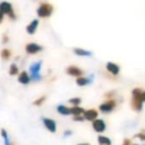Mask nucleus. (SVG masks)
Masks as SVG:
<instances>
[{
    "label": "nucleus",
    "mask_w": 145,
    "mask_h": 145,
    "mask_svg": "<svg viewBox=\"0 0 145 145\" xmlns=\"http://www.w3.org/2000/svg\"><path fill=\"white\" fill-rule=\"evenodd\" d=\"M18 81H19V83H21L23 85H28L31 82V77L26 71H23L18 76Z\"/></svg>",
    "instance_id": "nucleus-12"
},
{
    "label": "nucleus",
    "mask_w": 145,
    "mask_h": 145,
    "mask_svg": "<svg viewBox=\"0 0 145 145\" xmlns=\"http://www.w3.org/2000/svg\"><path fill=\"white\" fill-rule=\"evenodd\" d=\"M85 110L83 109V108L79 107V106H77V107H72L70 108V114L73 116H82L83 114H84Z\"/></svg>",
    "instance_id": "nucleus-17"
},
{
    "label": "nucleus",
    "mask_w": 145,
    "mask_h": 145,
    "mask_svg": "<svg viewBox=\"0 0 145 145\" xmlns=\"http://www.w3.org/2000/svg\"><path fill=\"white\" fill-rule=\"evenodd\" d=\"M77 145H90V144H88V143H79V144H77Z\"/></svg>",
    "instance_id": "nucleus-30"
},
{
    "label": "nucleus",
    "mask_w": 145,
    "mask_h": 145,
    "mask_svg": "<svg viewBox=\"0 0 145 145\" xmlns=\"http://www.w3.org/2000/svg\"><path fill=\"white\" fill-rule=\"evenodd\" d=\"M8 42H9V38H8L6 35H4L3 39H2V42H3V44H7Z\"/></svg>",
    "instance_id": "nucleus-26"
},
{
    "label": "nucleus",
    "mask_w": 145,
    "mask_h": 145,
    "mask_svg": "<svg viewBox=\"0 0 145 145\" xmlns=\"http://www.w3.org/2000/svg\"><path fill=\"white\" fill-rule=\"evenodd\" d=\"M135 137L139 138V139L142 140V141H145V133L144 132H139V133H137L135 135Z\"/></svg>",
    "instance_id": "nucleus-23"
},
{
    "label": "nucleus",
    "mask_w": 145,
    "mask_h": 145,
    "mask_svg": "<svg viewBox=\"0 0 145 145\" xmlns=\"http://www.w3.org/2000/svg\"><path fill=\"white\" fill-rule=\"evenodd\" d=\"M90 83H92V79L88 78V77H78V78L76 79V84L80 87L87 86Z\"/></svg>",
    "instance_id": "nucleus-14"
},
{
    "label": "nucleus",
    "mask_w": 145,
    "mask_h": 145,
    "mask_svg": "<svg viewBox=\"0 0 145 145\" xmlns=\"http://www.w3.org/2000/svg\"><path fill=\"white\" fill-rule=\"evenodd\" d=\"M42 123H44V127H46L48 131L52 132V133H54V132L56 131V123L54 120L48 118H42Z\"/></svg>",
    "instance_id": "nucleus-7"
},
{
    "label": "nucleus",
    "mask_w": 145,
    "mask_h": 145,
    "mask_svg": "<svg viewBox=\"0 0 145 145\" xmlns=\"http://www.w3.org/2000/svg\"><path fill=\"white\" fill-rule=\"evenodd\" d=\"M0 12H2L4 15H7L11 20H16V14L13 10L12 4L9 2L3 1L0 3Z\"/></svg>",
    "instance_id": "nucleus-4"
},
{
    "label": "nucleus",
    "mask_w": 145,
    "mask_h": 145,
    "mask_svg": "<svg viewBox=\"0 0 145 145\" xmlns=\"http://www.w3.org/2000/svg\"><path fill=\"white\" fill-rule=\"evenodd\" d=\"M56 110H57L58 114H60V115H62V116H69V115H71V114H70V108L66 107V106H64V105L57 106Z\"/></svg>",
    "instance_id": "nucleus-16"
},
{
    "label": "nucleus",
    "mask_w": 145,
    "mask_h": 145,
    "mask_svg": "<svg viewBox=\"0 0 145 145\" xmlns=\"http://www.w3.org/2000/svg\"><path fill=\"white\" fill-rule=\"evenodd\" d=\"M122 145H131V141L129 139H124L122 142Z\"/></svg>",
    "instance_id": "nucleus-27"
},
{
    "label": "nucleus",
    "mask_w": 145,
    "mask_h": 145,
    "mask_svg": "<svg viewBox=\"0 0 145 145\" xmlns=\"http://www.w3.org/2000/svg\"><path fill=\"white\" fill-rule=\"evenodd\" d=\"M0 56H1V58L4 59V60H8L11 56V52H10L8 48H3L0 52Z\"/></svg>",
    "instance_id": "nucleus-19"
},
{
    "label": "nucleus",
    "mask_w": 145,
    "mask_h": 145,
    "mask_svg": "<svg viewBox=\"0 0 145 145\" xmlns=\"http://www.w3.org/2000/svg\"><path fill=\"white\" fill-rule=\"evenodd\" d=\"M82 116L84 118V120H87L89 121H94L95 120H97L98 112L94 109H91V110H88V111H85Z\"/></svg>",
    "instance_id": "nucleus-10"
},
{
    "label": "nucleus",
    "mask_w": 145,
    "mask_h": 145,
    "mask_svg": "<svg viewBox=\"0 0 145 145\" xmlns=\"http://www.w3.org/2000/svg\"><path fill=\"white\" fill-rule=\"evenodd\" d=\"M98 142L101 145H111L112 144L111 139L108 138L107 136H104V135L98 136Z\"/></svg>",
    "instance_id": "nucleus-18"
},
{
    "label": "nucleus",
    "mask_w": 145,
    "mask_h": 145,
    "mask_svg": "<svg viewBox=\"0 0 145 145\" xmlns=\"http://www.w3.org/2000/svg\"><path fill=\"white\" fill-rule=\"evenodd\" d=\"M71 134H72V131H71V130H69V129L65 130V131L63 132V136H64V137H69Z\"/></svg>",
    "instance_id": "nucleus-25"
},
{
    "label": "nucleus",
    "mask_w": 145,
    "mask_h": 145,
    "mask_svg": "<svg viewBox=\"0 0 145 145\" xmlns=\"http://www.w3.org/2000/svg\"><path fill=\"white\" fill-rule=\"evenodd\" d=\"M42 46L37 42H30L26 46V52L29 54H36L38 52H42Z\"/></svg>",
    "instance_id": "nucleus-6"
},
{
    "label": "nucleus",
    "mask_w": 145,
    "mask_h": 145,
    "mask_svg": "<svg viewBox=\"0 0 145 145\" xmlns=\"http://www.w3.org/2000/svg\"><path fill=\"white\" fill-rule=\"evenodd\" d=\"M54 12V7L50 3H42L37 9V14L40 18H48Z\"/></svg>",
    "instance_id": "nucleus-3"
},
{
    "label": "nucleus",
    "mask_w": 145,
    "mask_h": 145,
    "mask_svg": "<svg viewBox=\"0 0 145 145\" xmlns=\"http://www.w3.org/2000/svg\"><path fill=\"white\" fill-rule=\"evenodd\" d=\"M142 90L140 88H135L132 91V100H131V108L135 112H140L143 107V100L141 97Z\"/></svg>",
    "instance_id": "nucleus-1"
},
{
    "label": "nucleus",
    "mask_w": 145,
    "mask_h": 145,
    "mask_svg": "<svg viewBox=\"0 0 145 145\" xmlns=\"http://www.w3.org/2000/svg\"><path fill=\"white\" fill-rule=\"evenodd\" d=\"M93 128L96 132L102 133L106 130V123L103 120H95L93 121Z\"/></svg>",
    "instance_id": "nucleus-9"
},
{
    "label": "nucleus",
    "mask_w": 145,
    "mask_h": 145,
    "mask_svg": "<svg viewBox=\"0 0 145 145\" xmlns=\"http://www.w3.org/2000/svg\"><path fill=\"white\" fill-rule=\"evenodd\" d=\"M46 96H42V97L39 98V99H37L36 101L34 102V105L35 106H40V105H42V104H44V102L46 101Z\"/></svg>",
    "instance_id": "nucleus-22"
},
{
    "label": "nucleus",
    "mask_w": 145,
    "mask_h": 145,
    "mask_svg": "<svg viewBox=\"0 0 145 145\" xmlns=\"http://www.w3.org/2000/svg\"><path fill=\"white\" fill-rule=\"evenodd\" d=\"M42 61H37V62H34L33 64H31L30 66L31 80L36 81V82L42 80V75L40 73V69H42Z\"/></svg>",
    "instance_id": "nucleus-2"
},
{
    "label": "nucleus",
    "mask_w": 145,
    "mask_h": 145,
    "mask_svg": "<svg viewBox=\"0 0 145 145\" xmlns=\"http://www.w3.org/2000/svg\"><path fill=\"white\" fill-rule=\"evenodd\" d=\"M18 73H19V68H18V66L15 64V63H13V64L10 65V68H9V74L12 75V76H14V75H17Z\"/></svg>",
    "instance_id": "nucleus-20"
},
{
    "label": "nucleus",
    "mask_w": 145,
    "mask_h": 145,
    "mask_svg": "<svg viewBox=\"0 0 145 145\" xmlns=\"http://www.w3.org/2000/svg\"><path fill=\"white\" fill-rule=\"evenodd\" d=\"M69 104H71V105H73V107H77V106H79L81 104V99L78 97H75V98H72V99L69 100Z\"/></svg>",
    "instance_id": "nucleus-21"
},
{
    "label": "nucleus",
    "mask_w": 145,
    "mask_h": 145,
    "mask_svg": "<svg viewBox=\"0 0 145 145\" xmlns=\"http://www.w3.org/2000/svg\"><path fill=\"white\" fill-rule=\"evenodd\" d=\"M141 97H142V100H143V102H145V91L143 92L142 91V94H141Z\"/></svg>",
    "instance_id": "nucleus-29"
},
{
    "label": "nucleus",
    "mask_w": 145,
    "mask_h": 145,
    "mask_svg": "<svg viewBox=\"0 0 145 145\" xmlns=\"http://www.w3.org/2000/svg\"><path fill=\"white\" fill-rule=\"evenodd\" d=\"M106 68L109 72H111L113 75H118L120 73V66L116 63L113 62H108L106 65Z\"/></svg>",
    "instance_id": "nucleus-13"
},
{
    "label": "nucleus",
    "mask_w": 145,
    "mask_h": 145,
    "mask_svg": "<svg viewBox=\"0 0 145 145\" xmlns=\"http://www.w3.org/2000/svg\"><path fill=\"white\" fill-rule=\"evenodd\" d=\"M39 24H40V22H39L38 19L33 20L29 25L27 26V28H26V31H27L28 34H29V35H34L35 33L37 32V29H38V27H39Z\"/></svg>",
    "instance_id": "nucleus-11"
},
{
    "label": "nucleus",
    "mask_w": 145,
    "mask_h": 145,
    "mask_svg": "<svg viewBox=\"0 0 145 145\" xmlns=\"http://www.w3.org/2000/svg\"><path fill=\"white\" fill-rule=\"evenodd\" d=\"M116 103L114 100H108L107 102L103 103L102 105H100V111L103 112V113L107 114V113H111L114 109L116 108Z\"/></svg>",
    "instance_id": "nucleus-5"
},
{
    "label": "nucleus",
    "mask_w": 145,
    "mask_h": 145,
    "mask_svg": "<svg viewBox=\"0 0 145 145\" xmlns=\"http://www.w3.org/2000/svg\"><path fill=\"white\" fill-rule=\"evenodd\" d=\"M73 52L78 56H92L91 52L86 50H83V48H74V50H73Z\"/></svg>",
    "instance_id": "nucleus-15"
},
{
    "label": "nucleus",
    "mask_w": 145,
    "mask_h": 145,
    "mask_svg": "<svg viewBox=\"0 0 145 145\" xmlns=\"http://www.w3.org/2000/svg\"><path fill=\"white\" fill-rule=\"evenodd\" d=\"M73 120H75V121H83L84 118H83V116H73Z\"/></svg>",
    "instance_id": "nucleus-24"
},
{
    "label": "nucleus",
    "mask_w": 145,
    "mask_h": 145,
    "mask_svg": "<svg viewBox=\"0 0 145 145\" xmlns=\"http://www.w3.org/2000/svg\"><path fill=\"white\" fill-rule=\"evenodd\" d=\"M3 18H4V14L2 12H0V23L3 21Z\"/></svg>",
    "instance_id": "nucleus-28"
},
{
    "label": "nucleus",
    "mask_w": 145,
    "mask_h": 145,
    "mask_svg": "<svg viewBox=\"0 0 145 145\" xmlns=\"http://www.w3.org/2000/svg\"><path fill=\"white\" fill-rule=\"evenodd\" d=\"M132 145H139V144H132Z\"/></svg>",
    "instance_id": "nucleus-31"
},
{
    "label": "nucleus",
    "mask_w": 145,
    "mask_h": 145,
    "mask_svg": "<svg viewBox=\"0 0 145 145\" xmlns=\"http://www.w3.org/2000/svg\"><path fill=\"white\" fill-rule=\"evenodd\" d=\"M66 73L70 76H74V77H81L83 74V71L81 70L79 67L77 66H74V65H71V66L67 67L66 69Z\"/></svg>",
    "instance_id": "nucleus-8"
}]
</instances>
